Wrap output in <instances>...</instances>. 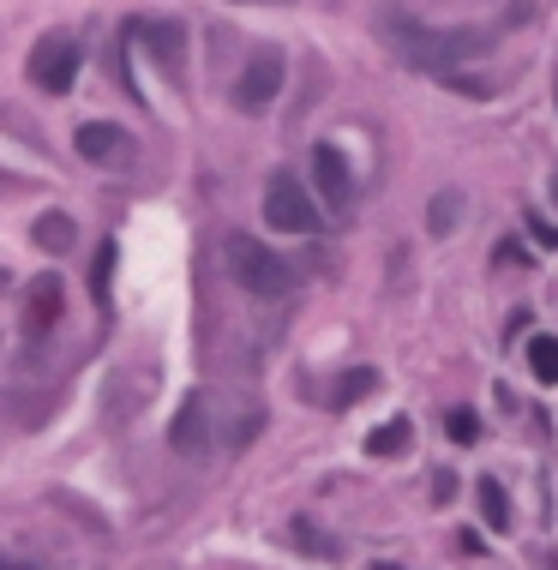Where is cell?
I'll return each instance as SVG.
<instances>
[{"label":"cell","instance_id":"obj_17","mask_svg":"<svg viewBox=\"0 0 558 570\" xmlns=\"http://www.w3.org/2000/svg\"><path fill=\"white\" fill-rule=\"evenodd\" d=\"M445 432L457 438V445H475V438H480V415H475V408H450V415H445Z\"/></svg>","mask_w":558,"mask_h":570},{"label":"cell","instance_id":"obj_6","mask_svg":"<svg viewBox=\"0 0 558 570\" xmlns=\"http://www.w3.org/2000/svg\"><path fill=\"white\" fill-rule=\"evenodd\" d=\"M313 181H318L325 211L348 216V204H355V169H348V156L336 151V144H318V151H313Z\"/></svg>","mask_w":558,"mask_h":570},{"label":"cell","instance_id":"obj_22","mask_svg":"<svg viewBox=\"0 0 558 570\" xmlns=\"http://www.w3.org/2000/svg\"><path fill=\"white\" fill-rule=\"evenodd\" d=\"M433 492H438V505H450V499H457V475L438 469V475H433Z\"/></svg>","mask_w":558,"mask_h":570},{"label":"cell","instance_id":"obj_19","mask_svg":"<svg viewBox=\"0 0 558 570\" xmlns=\"http://www.w3.org/2000/svg\"><path fill=\"white\" fill-rule=\"evenodd\" d=\"M295 540H306V552H313V559H336V547H331V540L318 535V529H313V522H306V517L295 522Z\"/></svg>","mask_w":558,"mask_h":570},{"label":"cell","instance_id":"obj_24","mask_svg":"<svg viewBox=\"0 0 558 570\" xmlns=\"http://www.w3.org/2000/svg\"><path fill=\"white\" fill-rule=\"evenodd\" d=\"M0 570H31V564H12V559H0Z\"/></svg>","mask_w":558,"mask_h":570},{"label":"cell","instance_id":"obj_7","mask_svg":"<svg viewBox=\"0 0 558 570\" xmlns=\"http://www.w3.org/2000/svg\"><path fill=\"white\" fill-rule=\"evenodd\" d=\"M72 144H79L84 163H102V169H126L132 163V139L114 121H84L79 133H72Z\"/></svg>","mask_w":558,"mask_h":570},{"label":"cell","instance_id":"obj_1","mask_svg":"<svg viewBox=\"0 0 558 570\" xmlns=\"http://www.w3.org/2000/svg\"><path fill=\"white\" fill-rule=\"evenodd\" d=\"M378 37H385V49L403 67L433 72V79H450L457 67L480 61V54L493 49V31H445V24L408 19V12H385V19H378Z\"/></svg>","mask_w":558,"mask_h":570},{"label":"cell","instance_id":"obj_11","mask_svg":"<svg viewBox=\"0 0 558 570\" xmlns=\"http://www.w3.org/2000/svg\"><path fill=\"white\" fill-rule=\"evenodd\" d=\"M373 390H378V373H373V367H348V373L331 385V408H355L361 397H373Z\"/></svg>","mask_w":558,"mask_h":570},{"label":"cell","instance_id":"obj_25","mask_svg":"<svg viewBox=\"0 0 558 570\" xmlns=\"http://www.w3.org/2000/svg\"><path fill=\"white\" fill-rule=\"evenodd\" d=\"M373 570H403V564H373Z\"/></svg>","mask_w":558,"mask_h":570},{"label":"cell","instance_id":"obj_27","mask_svg":"<svg viewBox=\"0 0 558 570\" xmlns=\"http://www.w3.org/2000/svg\"><path fill=\"white\" fill-rule=\"evenodd\" d=\"M0 288H7V276H0Z\"/></svg>","mask_w":558,"mask_h":570},{"label":"cell","instance_id":"obj_26","mask_svg":"<svg viewBox=\"0 0 558 570\" xmlns=\"http://www.w3.org/2000/svg\"><path fill=\"white\" fill-rule=\"evenodd\" d=\"M552 199H558V174H552Z\"/></svg>","mask_w":558,"mask_h":570},{"label":"cell","instance_id":"obj_20","mask_svg":"<svg viewBox=\"0 0 558 570\" xmlns=\"http://www.w3.org/2000/svg\"><path fill=\"white\" fill-rule=\"evenodd\" d=\"M493 258H498V265H535L523 241H498V253H493Z\"/></svg>","mask_w":558,"mask_h":570},{"label":"cell","instance_id":"obj_14","mask_svg":"<svg viewBox=\"0 0 558 570\" xmlns=\"http://www.w3.org/2000/svg\"><path fill=\"white\" fill-rule=\"evenodd\" d=\"M475 499H480V517H487V529L505 535V529H510V499H505V487H498V480L487 475V480L475 487Z\"/></svg>","mask_w":558,"mask_h":570},{"label":"cell","instance_id":"obj_2","mask_svg":"<svg viewBox=\"0 0 558 570\" xmlns=\"http://www.w3.org/2000/svg\"><path fill=\"white\" fill-rule=\"evenodd\" d=\"M223 258H229V276L246 288V295L276 301V295H288V288H295V271H288V258H276L271 246L253 241V235H229V241H223Z\"/></svg>","mask_w":558,"mask_h":570},{"label":"cell","instance_id":"obj_4","mask_svg":"<svg viewBox=\"0 0 558 570\" xmlns=\"http://www.w3.org/2000/svg\"><path fill=\"white\" fill-rule=\"evenodd\" d=\"M31 84L49 96H67L72 84H79V42H72L67 31L61 37H42L31 49Z\"/></svg>","mask_w":558,"mask_h":570},{"label":"cell","instance_id":"obj_18","mask_svg":"<svg viewBox=\"0 0 558 570\" xmlns=\"http://www.w3.org/2000/svg\"><path fill=\"white\" fill-rule=\"evenodd\" d=\"M109 283H114V246L102 241V253H97V265H91V295H97V306L109 301Z\"/></svg>","mask_w":558,"mask_h":570},{"label":"cell","instance_id":"obj_5","mask_svg":"<svg viewBox=\"0 0 558 570\" xmlns=\"http://www.w3.org/2000/svg\"><path fill=\"white\" fill-rule=\"evenodd\" d=\"M126 37L139 42V49H151L169 79H181V61H186V24L181 19H132Z\"/></svg>","mask_w":558,"mask_h":570},{"label":"cell","instance_id":"obj_9","mask_svg":"<svg viewBox=\"0 0 558 570\" xmlns=\"http://www.w3.org/2000/svg\"><path fill=\"white\" fill-rule=\"evenodd\" d=\"M276 91H283V54H258V61L241 72V84H234V102H241V109H271Z\"/></svg>","mask_w":558,"mask_h":570},{"label":"cell","instance_id":"obj_10","mask_svg":"<svg viewBox=\"0 0 558 570\" xmlns=\"http://www.w3.org/2000/svg\"><path fill=\"white\" fill-rule=\"evenodd\" d=\"M31 313H24V336H49L54 325H61V306H67V288H61V276L54 271H42L37 283H31Z\"/></svg>","mask_w":558,"mask_h":570},{"label":"cell","instance_id":"obj_16","mask_svg":"<svg viewBox=\"0 0 558 570\" xmlns=\"http://www.w3.org/2000/svg\"><path fill=\"white\" fill-rule=\"evenodd\" d=\"M457 216H463V193H457V186H445V193L427 204V228H433V235H450Z\"/></svg>","mask_w":558,"mask_h":570},{"label":"cell","instance_id":"obj_15","mask_svg":"<svg viewBox=\"0 0 558 570\" xmlns=\"http://www.w3.org/2000/svg\"><path fill=\"white\" fill-rule=\"evenodd\" d=\"M528 373L540 385H558V336H528Z\"/></svg>","mask_w":558,"mask_h":570},{"label":"cell","instance_id":"obj_3","mask_svg":"<svg viewBox=\"0 0 558 570\" xmlns=\"http://www.w3.org/2000/svg\"><path fill=\"white\" fill-rule=\"evenodd\" d=\"M264 223L283 228V235H313L318 228V204L288 169H276L271 181H264Z\"/></svg>","mask_w":558,"mask_h":570},{"label":"cell","instance_id":"obj_21","mask_svg":"<svg viewBox=\"0 0 558 570\" xmlns=\"http://www.w3.org/2000/svg\"><path fill=\"white\" fill-rule=\"evenodd\" d=\"M528 235H535V246H558V223H547V216H528Z\"/></svg>","mask_w":558,"mask_h":570},{"label":"cell","instance_id":"obj_13","mask_svg":"<svg viewBox=\"0 0 558 570\" xmlns=\"http://www.w3.org/2000/svg\"><path fill=\"white\" fill-rule=\"evenodd\" d=\"M31 235H37V246H42V253H67V246H72V235H79V228H72V216L49 211V216H37V228H31Z\"/></svg>","mask_w":558,"mask_h":570},{"label":"cell","instance_id":"obj_12","mask_svg":"<svg viewBox=\"0 0 558 570\" xmlns=\"http://www.w3.org/2000/svg\"><path fill=\"white\" fill-rule=\"evenodd\" d=\"M408 445H415V427H408L403 415H396V420H385L378 432H366V450H373V457H403Z\"/></svg>","mask_w":558,"mask_h":570},{"label":"cell","instance_id":"obj_23","mask_svg":"<svg viewBox=\"0 0 558 570\" xmlns=\"http://www.w3.org/2000/svg\"><path fill=\"white\" fill-rule=\"evenodd\" d=\"M457 552H468V559H475V552H487V547H480L475 529H463V535H457Z\"/></svg>","mask_w":558,"mask_h":570},{"label":"cell","instance_id":"obj_8","mask_svg":"<svg viewBox=\"0 0 558 570\" xmlns=\"http://www.w3.org/2000/svg\"><path fill=\"white\" fill-rule=\"evenodd\" d=\"M169 445L181 450V457H199V450L211 445V397H204V390H193V397L181 403V415H174V427H169Z\"/></svg>","mask_w":558,"mask_h":570}]
</instances>
